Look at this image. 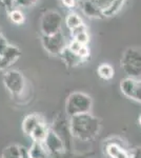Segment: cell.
Segmentation results:
<instances>
[{"label": "cell", "mask_w": 141, "mask_h": 158, "mask_svg": "<svg viewBox=\"0 0 141 158\" xmlns=\"http://www.w3.org/2000/svg\"><path fill=\"white\" fill-rule=\"evenodd\" d=\"M70 131L72 136L82 140L89 141L94 139L99 134L101 124L98 118L91 113L80 114L70 117Z\"/></svg>", "instance_id": "1"}, {"label": "cell", "mask_w": 141, "mask_h": 158, "mask_svg": "<svg viewBox=\"0 0 141 158\" xmlns=\"http://www.w3.org/2000/svg\"><path fill=\"white\" fill-rule=\"evenodd\" d=\"M92 106H93V100L91 96L82 92H74L70 94L66 99L65 113L70 117L89 113Z\"/></svg>", "instance_id": "2"}, {"label": "cell", "mask_w": 141, "mask_h": 158, "mask_svg": "<svg viewBox=\"0 0 141 158\" xmlns=\"http://www.w3.org/2000/svg\"><path fill=\"white\" fill-rule=\"evenodd\" d=\"M121 68L127 77L141 78V51L135 48H129L121 57Z\"/></svg>", "instance_id": "3"}, {"label": "cell", "mask_w": 141, "mask_h": 158, "mask_svg": "<svg viewBox=\"0 0 141 158\" xmlns=\"http://www.w3.org/2000/svg\"><path fill=\"white\" fill-rule=\"evenodd\" d=\"M63 18L60 13L54 10H48L44 12L40 19V30H41L42 36H50L61 32V25H62Z\"/></svg>", "instance_id": "4"}, {"label": "cell", "mask_w": 141, "mask_h": 158, "mask_svg": "<svg viewBox=\"0 0 141 158\" xmlns=\"http://www.w3.org/2000/svg\"><path fill=\"white\" fill-rule=\"evenodd\" d=\"M3 83L13 96H19L24 90L25 80L23 75L19 71L9 70L4 73Z\"/></svg>", "instance_id": "5"}, {"label": "cell", "mask_w": 141, "mask_h": 158, "mask_svg": "<svg viewBox=\"0 0 141 158\" xmlns=\"http://www.w3.org/2000/svg\"><path fill=\"white\" fill-rule=\"evenodd\" d=\"M42 45L47 52L52 55H61V53L65 50L66 43L65 38L61 32L56 34L50 35V36H42Z\"/></svg>", "instance_id": "6"}, {"label": "cell", "mask_w": 141, "mask_h": 158, "mask_svg": "<svg viewBox=\"0 0 141 158\" xmlns=\"http://www.w3.org/2000/svg\"><path fill=\"white\" fill-rule=\"evenodd\" d=\"M43 144H44L45 149L48 150V154L54 155V156H58V155L62 154L65 149V142L59 136L57 132L52 129H50V131H48L47 139L44 140Z\"/></svg>", "instance_id": "7"}, {"label": "cell", "mask_w": 141, "mask_h": 158, "mask_svg": "<svg viewBox=\"0 0 141 158\" xmlns=\"http://www.w3.org/2000/svg\"><path fill=\"white\" fill-rule=\"evenodd\" d=\"M21 55V51L16 45H9L6 52L2 54L0 60V70H6L16 61Z\"/></svg>", "instance_id": "8"}, {"label": "cell", "mask_w": 141, "mask_h": 158, "mask_svg": "<svg viewBox=\"0 0 141 158\" xmlns=\"http://www.w3.org/2000/svg\"><path fill=\"white\" fill-rule=\"evenodd\" d=\"M106 154L109 158H130V151H127L121 143L114 140L106 142Z\"/></svg>", "instance_id": "9"}, {"label": "cell", "mask_w": 141, "mask_h": 158, "mask_svg": "<svg viewBox=\"0 0 141 158\" xmlns=\"http://www.w3.org/2000/svg\"><path fill=\"white\" fill-rule=\"evenodd\" d=\"M80 7L82 10V13L89 18L101 19L104 18V13L101 9H99L92 0H83L80 3Z\"/></svg>", "instance_id": "10"}, {"label": "cell", "mask_w": 141, "mask_h": 158, "mask_svg": "<svg viewBox=\"0 0 141 158\" xmlns=\"http://www.w3.org/2000/svg\"><path fill=\"white\" fill-rule=\"evenodd\" d=\"M138 80L139 79H136L133 77H125L120 81V91L122 92V94H123L125 97L133 100Z\"/></svg>", "instance_id": "11"}, {"label": "cell", "mask_w": 141, "mask_h": 158, "mask_svg": "<svg viewBox=\"0 0 141 158\" xmlns=\"http://www.w3.org/2000/svg\"><path fill=\"white\" fill-rule=\"evenodd\" d=\"M41 122L42 120L39 115H37V114H30V115H27L23 119V121H22V131H23V133L25 135L31 136L33 131H34Z\"/></svg>", "instance_id": "12"}, {"label": "cell", "mask_w": 141, "mask_h": 158, "mask_svg": "<svg viewBox=\"0 0 141 158\" xmlns=\"http://www.w3.org/2000/svg\"><path fill=\"white\" fill-rule=\"evenodd\" d=\"M60 57H61V59L64 61V63L68 67H77V65H79L81 62L84 61L80 56L78 54H76V53L72 52L68 47H66L65 50L61 53Z\"/></svg>", "instance_id": "13"}, {"label": "cell", "mask_w": 141, "mask_h": 158, "mask_svg": "<svg viewBox=\"0 0 141 158\" xmlns=\"http://www.w3.org/2000/svg\"><path fill=\"white\" fill-rule=\"evenodd\" d=\"M27 152L32 158H48V155H50L43 142L37 141H33L31 147L27 149Z\"/></svg>", "instance_id": "14"}, {"label": "cell", "mask_w": 141, "mask_h": 158, "mask_svg": "<svg viewBox=\"0 0 141 158\" xmlns=\"http://www.w3.org/2000/svg\"><path fill=\"white\" fill-rule=\"evenodd\" d=\"M48 131H50V128L42 121L41 123H39V126L33 131V133L30 137L33 139V141L44 142V140L47 139V136L48 134Z\"/></svg>", "instance_id": "15"}, {"label": "cell", "mask_w": 141, "mask_h": 158, "mask_svg": "<svg viewBox=\"0 0 141 158\" xmlns=\"http://www.w3.org/2000/svg\"><path fill=\"white\" fill-rule=\"evenodd\" d=\"M97 74L103 80H111L114 77L115 70L110 63H101L97 69Z\"/></svg>", "instance_id": "16"}, {"label": "cell", "mask_w": 141, "mask_h": 158, "mask_svg": "<svg viewBox=\"0 0 141 158\" xmlns=\"http://www.w3.org/2000/svg\"><path fill=\"white\" fill-rule=\"evenodd\" d=\"M21 147L17 146V144H11L2 151L0 158H21Z\"/></svg>", "instance_id": "17"}, {"label": "cell", "mask_w": 141, "mask_h": 158, "mask_svg": "<svg viewBox=\"0 0 141 158\" xmlns=\"http://www.w3.org/2000/svg\"><path fill=\"white\" fill-rule=\"evenodd\" d=\"M65 24H66V27L72 31V30L76 29V27H80L81 24H83V21H82V19H81V17L79 16L77 13L72 12L66 16Z\"/></svg>", "instance_id": "18"}, {"label": "cell", "mask_w": 141, "mask_h": 158, "mask_svg": "<svg viewBox=\"0 0 141 158\" xmlns=\"http://www.w3.org/2000/svg\"><path fill=\"white\" fill-rule=\"evenodd\" d=\"M7 15H9V19L14 24H22L25 21L24 14L18 9L11 10L10 12H7Z\"/></svg>", "instance_id": "19"}, {"label": "cell", "mask_w": 141, "mask_h": 158, "mask_svg": "<svg viewBox=\"0 0 141 158\" xmlns=\"http://www.w3.org/2000/svg\"><path fill=\"white\" fill-rule=\"evenodd\" d=\"M125 0H114V2L112 3V6H110L109 10H106L104 12V16H113L114 14H116L117 12H119V10L121 9L122 6H123Z\"/></svg>", "instance_id": "20"}, {"label": "cell", "mask_w": 141, "mask_h": 158, "mask_svg": "<svg viewBox=\"0 0 141 158\" xmlns=\"http://www.w3.org/2000/svg\"><path fill=\"white\" fill-rule=\"evenodd\" d=\"M73 39L76 40V41H78L82 45H88L89 42V36L88 31H83V32L77 34L75 37H73Z\"/></svg>", "instance_id": "21"}, {"label": "cell", "mask_w": 141, "mask_h": 158, "mask_svg": "<svg viewBox=\"0 0 141 158\" xmlns=\"http://www.w3.org/2000/svg\"><path fill=\"white\" fill-rule=\"evenodd\" d=\"M99 9H101L103 13L106 11V10L110 9V6H112V3L114 2V0H92Z\"/></svg>", "instance_id": "22"}, {"label": "cell", "mask_w": 141, "mask_h": 158, "mask_svg": "<svg viewBox=\"0 0 141 158\" xmlns=\"http://www.w3.org/2000/svg\"><path fill=\"white\" fill-rule=\"evenodd\" d=\"M37 1L38 0H14V6L18 7H30Z\"/></svg>", "instance_id": "23"}, {"label": "cell", "mask_w": 141, "mask_h": 158, "mask_svg": "<svg viewBox=\"0 0 141 158\" xmlns=\"http://www.w3.org/2000/svg\"><path fill=\"white\" fill-rule=\"evenodd\" d=\"M68 48L72 51V52H74V53H76V54H78V52L80 51L81 48H82V44H80V43H79L78 41H76V40L73 39L70 43H68Z\"/></svg>", "instance_id": "24"}, {"label": "cell", "mask_w": 141, "mask_h": 158, "mask_svg": "<svg viewBox=\"0 0 141 158\" xmlns=\"http://www.w3.org/2000/svg\"><path fill=\"white\" fill-rule=\"evenodd\" d=\"M9 42H7L6 38L3 35H0V56H2L4 52L6 51V49L9 48Z\"/></svg>", "instance_id": "25"}, {"label": "cell", "mask_w": 141, "mask_h": 158, "mask_svg": "<svg viewBox=\"0 0 141 158\" xmlns=\"http://www.w3.org/2000/svg\"><path fill=\"white\" fill-rule=\"evenodd\" d=\"M133 100H135V101H137V102L141 103V80H140V79L138 80L137 86H136V91L134 93Z\"/></svg>", "instance_id": "26"}, {"label": "cell", "mask_w": 141, "mask_h": 158, "mask_svg": "<svg viewBox=\"0 0 141 158\" xmlns=\"http://www.w3.org/2000/svg\"><path fill=\"white\" fill-rule=\"evenodd\" d=\"M78 55L82 58L83 60H86L89 57V45H82V48L78 52Z\"/></svg>", "instance_id": "27"}, {"label": "cell", "mask_w": 141, "mask_h": 158, "mask_svg": "<svg viewBox=\"0 0 141 158\" xmlns=\"http://www.w3.org/2000/svg\"><path fill=\"white\" fill-rule=\"evenodd\" d=\"M130 158H141V147H137L131 150Z\"/></svg>", "instance_id": "28"}, {"label": "cell", "mask_w": 141, "mask_h": 158, "mask_svg": "<svg viewBox=\"0 0 141 158\" xmlns=\"http://www.w3.org/2000/svg\"><path fill=\"white\" fill-rule=\"evenodd\" d=\"M83 31H88V29H86V25L84 24V23L81 24L80 27H76V29H74V30L71 31V36H72V38L75 37L77 34H79V33L83 32Z\"/></svg>", "instance_id": "29"}, {"label": "cell", "mask_w": 141, "mask_h": 158, "mask_svg": "<svg viewBox=\"0 0 141 158\" xmlns=\"http://www.w3.org/2000/svg\"><path fill=\"white\" fill-rule=\"evenodd\" d=\"M61 2L66 9L72 10L76 6V0H61Z\"/></svg>", "instance_id": "30"}, {"label": "cell", "mask_w": 141, "mask_h": 158, "mask_svg": "<svg viewBox=\"0 0 141 158\" xmlns=\"http://www.w3.org/2000/svg\"><path fill=\"white\" fill-rule=\"evenodd\" d=\"M3 1V6H6V12H10L14 9V0H2Z\"/></svg>", "instance_id": "31"}, {"label": "cell", "mask_w": 141, "mask_h": 158, "mask_svg": "<svg viewBox=\"0 0 141 158\" xmlns=\"http://www.w3.org/2000/svg\"><path fill=\"white\" fill-rule=\"evenodd\" d=\"M21 152H22V156L21 158H32L29 155V152H27V149H25V148L21 147Z\"/></svg>", "instance_id": "32"}, {"label": "cell", "mask_w": 141, "mask_h": 158, "mask_svg": "<svg viewBox=\"0 0 141 158\" xmlns=\"http://www.w3.org/2000/svg\"><path fill=\"white\" fill-rule=\"evenodd\" d=\"M138 122H139V126L141 127V114L139 115V118H138Z\"/></svg>", "instance_id": "33"}, {"label": "cell", "mask_w": 141, "mask_h": 158, "mask_svg": "<svg viewBox=\"0 0 141 158\" xmlns=\"http://www.w3.org/2000/svg\"><path fill=\"white\" fill-rule=\"evenodd\" d=\"M0 6H3V1L2 0H0Z\"/></svg>", "instance_id": "34"}, {"label": "cell", "mask_w": 141, "mask_h": 158, "mask_svg": "<svg viewBox=\"0 0 141 158\" xmlns=\"http://www.w3.org/2000/svg\"><path fill=\"white\" fill-rule=\"evenodd\" d=\"M0 60H1V56H0Z\"/></svg>", "instance_id": "35"}, {"label": "cell", "mask_w": 141, "mask_h": 158, "mask_svg": "<svg viewBox=\"0 0 141 158\" xmlns=\"http://www.w3.org/2000/svg\"><path fill=\"white\" fill-rule=\"evenodd\" d=\"M0 35H1V32H0Z\"/></svg>", "instance_id": "36"}, {"label": "cell", "mask_w": 141, "mask_h": 158, "mask_svg": "<svg viewBox=\"0 0 141 158\" xmlns=\"http://www.w3.org/2000/svg\"><path fill=\"white\" fill-rule=\"evenodd\" d=\"M140 80H141V79H140Z\"/></svg>", "instance_id": "37"}]
</instances>
